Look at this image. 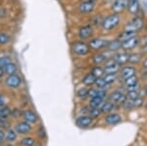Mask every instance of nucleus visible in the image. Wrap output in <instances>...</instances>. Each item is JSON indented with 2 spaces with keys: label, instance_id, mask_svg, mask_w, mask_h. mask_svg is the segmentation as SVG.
Masks as SVG:
<instances>
[{
  "label": "nucleus",
  "instance_id": "nucleus-1",
  "mask_svg": "<svg viewBox=\"0 0 147 146\" xmlns=\"http://www.w3.org/2000/svg\"><path fill=\"white\" fill-rule=\"evenodd\" d=\"M90 50L91 49L88 45V42L85 40H78L71 44V52L77 57H84L88 55Z\"/></svg>",
  "mask_w": 147,
  "mask_h": 146
},
{
  "label": "nucleus",
  "instance_id": "nucleus-2",
  "mask_svg": "<svg viewBox=\"0 0 147 146\" xmlns=\"http://www.w3.org/2000/svg\"><path fill=\"white\" fill-rule=\"evenodd\" d=\"M121 22V15L118 13H111L109 14L107 17H105L102 24V29L105 32H111V30H115L118 26L120 25Z\"/></svg>",
  "mask_w": 147,
  "mask_h": 146
},
{
  "label": "nucleus",
  "instance_id": "nucleus-3",
  "mask_svg": "<svg viewBox=\"0 0 147 146\" xmlns=\"http://www.w3.org/2000/svg\"><path fill=\"white\" fill-rule=\"evenodd\" d=\"M144 28V20L140 16L136 15L134 19L129 21L124 27V30H127V32H138Z\"/></svg>",
  "mask_w": 147,
  "mask_h": 146
},
{
  "label": "nucleus",
  "instance_id": "nucleus-4",
  "mask_svg": "<svg viewBox=\"0 0 147 146\" xmlns=\"http://www.w3.org/2000/svg\"><path fill=\"white\" fill-rule=\"evenodd\" d=\"M109 41H110L109 39L104 38V37H92V38L89 39L88 45L91 50L98 52V51L107 49Z\"/></svg>",
  "mask_w": 147,
  "mask_h": 146
},
{
  "label": "nucleus",
  "instance_id": "nucleus-5",
  "mask_svg": "<svg viewBox=\"0 0 147 146\" xmlns=\"http://www.w3.org/2000/svg\"><path fill=\"white\" fill-rule=\"evenodd\" d=\"M140 43H141V37L138 36V35H136V36L131 37L129 40L122 42V49L127 51V52H130V51H134L136 47L140 46Z\"/></svg>",
  "mask_w": 147,
  "mask_h": 146
},
{
  "label": "nucleus",
  "instance_id": "nucleus-6",
  "mask_svg": "<svg viewBox=\"0 0 147 146\" xmlns=\"http://www.w3.org/2000/svg\"><path fill=\"white\" fill-rule=\"evenodd\" d=\"M136 66L127 64L125 66H123V67L121 68V71L119 73V79L124 81L127 79H129V77H132V76H136Z\"/></svg>",
  "mask_w": 147,
  "mask_h": 146
},
{
  "label": "nucleus",
  "instance_id": "nucleus-7",
  "mask_svg": "<svg viewBox=\"0 0 147 146\" xmlns=\"http://www.w3.org/2000/svg\"><path fill=\"white\" fill-rule=\"evenodd\" d=\"M94 34L93 27L91 25H84L79 29L78 32V35H79V38L80 40H87V39L92 38Z\"/></svg>",
  "mask_w": 147,
  "mask_h": 146
},
{
  "label": "nucleus",
  "instance_id": "nucleus-8",
  "mask_svg": "<svg viewBox=\"0 0 147 146\" xmlns=\"http://www.w3.org/2000/svg\"><path fill=\"white\" fill-rule=\"evenodd\" d=\"M104 70H105V74H115L118 75L121 71V66L118 64L115 61V59L111 58L108 61H106V63L104 64Z\"/></svg>",
  "mask_w": 147,
  "mask_h": 146
},
{
  "label": "nucleus",
  "instance_id": "nucleus-9",
  "mask_svg": "<svg viewBox=\"0 0 147 146\" xmlns=\"http://www.w3.org/2000/svg\"><path fill=\"white\" fill-rule=\"evenodd\" d=\"M5 83L9 88L17 89L20 87L21 84H22V77L17 74L9 75L5 79Z\"/></svg>",
  "mask_w": 147,
  "mask_h": 146
},
{
  "label": "nucleus",
  "instance_id": "nucleus-10",
  "mask_svg": "<svg viewBox=\"0 0 147 146\" xmlns=\"http://www.w3.org/2000/svg\"><path fill=\"white\" fill-rule=\"evenodd\" d=\"M129 0H114L111 4V11L113 13L121 14L127 9Z\"/></svg>",
  "mask_w": 147,
  "mask_h": 146
},
{
  "label": "nucleus",
  "instance_id": "nucleus-11",
  "mask_svg": "<svg viewBox=\"0 0 147 146\" xmlns=\"http://www.w3.org/2000/svg\"><path fill=\"white\" fill-rule=\"evenodd\" d=\"M96 4L94 2L88 1V0H84L78 6V11L80 14H90L95 10Z\"/></svg>",
  "mask_w": 147,
  "mask_h": 146
},
{
  "label": "nucleus",
  "instance_id": "nucleus-12",
  "mask_svg": "<svg viewBox=\"0 0 147 146\" xmlns=\"http://www.w3.org/2000/svg\"><path fill=\"white\" fill-rule=\"evenodd\" d=\"M114 59L121 67L127 65L129 64V52L122 49V50L114 53Z\"/></svg>",
  "mask_w": 147,
  "mask_h": 146
},
{
  "label": "nucleus",
  "instance_id": "nucleus-13",
  "mask_svg": "<svg viewBox=\"0 0 147 146\" xmlns=\"http://www.w3.org/2000/svg\"><path fill=\"white\" fill-rule=\"evenodd\" d=\"M93 119L89 115H82L76 119V124L80 129H87L92 124Z\"/></svg>",
  "mask_w": 147,
  "mask_h": 146
},
{
  "label": "nucleus",
  "instance_id": "nucleus-14",
  "mask_svg": "<svg viewBox=\"0 0 147 146\" xmlns=\"http://www.w3.org/2000/svg\"><path fill=\"white\" fill-rule=\"evenodd\" d=\"M104 122L109 126H115L122 122V116L118 113H109L104 118Z\"/></svg>",
  "mask_w": 147,
  "mask_h": 146
},
{
  "label": "nucleus",
  "instance_id": "nucleus-15",
  "mask_svg": "<svg viewBox=\"0 0 147 146\" xmlns=\"http://www.w3.org/2000/svg\"><path fill=\"white\" fill-rule=\"evenodd\" d=\"M143 61V53L136 52V51H130L129 52V64L136 66L142 63Z\"/></svg>",
  "mask_w": 147,
  "mask_h": 146
},
{
  "label": "nucleus",
  "instance_id": "nucleus-16",
  "mask_svg": "<svg viewBox=\"0 0 147 146\" xmlns=\"http://www.w3.org/2000/svg\"><path fill=\"white\" fill-rule=\"evenodd\" d=\"M15 131H17L18 133H20V135H27V133H28L32 131V126H30V124L27 121L20 122V123H18L16 124Z\"/></svg>",
  "mask_w": 147,
  "mask_h": 146
},
{
  "label": "nucleus",
  "instance_id": "nucleus-17",
  "mask_svg": "<svg viewBox=\"0 0 147 146\" xmlns=\"http://www.w3.org/2000/svg\"><path fill=\"white\" fill-rule=\"evenodd\" d=\"M127 10L134 16L138 15L139 11H140V3H139V0H129V5H127Z\"/></svg>",
  "mask_w": 147,
  "mask_h": 146
},
{
  "label": "nucleus",
  "instance_id": "nucleus-18",
  "mask_svg": "<svg viewBox=\"0 0 147 146\" xmlns=\"http://www.w3.org/2000/svg\"><path fill=\"white\" fill-rule=\"evenodd\" d=\"M107 49L109 51H111V52H113V53L118 52V51L122 50V42H121L118 38L112 39V40L109 41Z\"/></svg>",
  "mask_w": 147,
  "mask_h": 146
},
{
  "label": "nucleus",
  "instance_id": "nucleus-19",
  "mask_svg": "<svg viewBox=\"0 0 147 146\" xmlns=\"http://www.w3.org/2000/svg\"><path fill=\"white\" fill-rule=\"evenodd\" d=\"M23 117L25 119V121L28 122L30 124H34L38 121V117L35 114L34 112L30 111V110H26L25 112L23 113Z\"/></svg>",
  "mask_w": 147,
  "mask_h": 146
},
{
  "label": "nucleus",
  "instance_id": "nucleus-20",
  "mask_svg": "<svg viewBox=\"0 0 147 146\" xmlns=\"http://www.w3.org/2000/svg\"><path fill=\"white\" fill-rule=\"evenodd\" d=\"M96 79H97L96 77H94L91 73H88V74H86L84 77H82V82L85 86H92V85H94Z\"/></svg>",
  "mask_w": 147,
  "mask_h": 146
},
{
  "label": "nucleus",
  "instance_id": "nucleus-21",
  "mask_svg": "<svg viewBox=\"0 0 147 146\" xmlns=\"http://www.w3.org/2000/svg\"><path fill=\"white\" fill-rule=\"evenodd\" d=\"M137 35L136 32H127V30H123L122 32H120L119 35L117 36V38L119 39L121 42H124L130 39L131 37Z\"/></svg>",
  "mask_w": 147,
  "mask_h": 146
},
{
  "label": "nucleus",
  "instance_id": "nucleus-22",
  "mask_svg": "<svg viewBox=\"0 0 147 146\" xmlns=\"http://www.w3.org/2000/svg\"><path fill=\"white\" fill-rule=\"evenodd\" d=\"M114 107H115V103L112 102V101H110V100H108V101H106V102H104L103 103V105L101 106V112H102V114H109V113H111L113 111V109H114Z\"/></svg>",
  "mask_w": 147,
  "mask_h": 146
},
{
  "label": "nucleus",
  "instance_id": "nucleus-23",
  "mask_svg": "<svg viewBox=\"0 0 147 146\" xmlns=\"http://www.w3.org/2000/svg\"><path fill=\"white\" fill-rule=\"evenodd\" d=\"M90 73L94 77H96L97 79H98V77H102L105 75V70H104V67H102V66L95 65L94 67H92V69L90 70Z\"/></svg>",
  "mask_w": 147,
  "mask_h": 146
},
{
  "label": "nucleus",
  "instance_id": "nucleus-24",
  "mask_svg": "<svg viewBox=\"0 0 147 146\" xmlns=\"http://www.w3.org/2000/svg\"><path fill=\"white\" fill-rule=\"evenodd\" d=\"M125 93V91H123L122 89H115L114 91H112V93L110 94V96H109V100L112 101L114 102L115 104H117V102L119 101L120 97L122 96V94Z\"/></svg>",
  "mask_w": 147,
  "mask_h": 146
},
{
  "label": "nucleus",
  "instance_id": "nucleus-25",
  "mask_svg": "<svg viewBox=\"0 0 147 146\" xmlns=\"http://www.w3.org/2000/svg\"><path fill=\"white\" fill-rule=\"evenodd\" d=\"M3 70H4V73L9 76V75L17 74L18 67H17V65H16L14 62H11L10 64H8L7 66H5V67L3 68Z\"/></svg>",
  "mask_w": 147,
  "mask_h": 146
},
{
  "label": "nucleus",
  "instance_id": "nucleus-26",
  "mask_svg": "<svg viewBox=\"0 0 147 146\" xmlns=\"http://www.w3.org/2000/svg\"><path fill=\"white\" fill-rule=\"evenodd\" d=\"M104 18L101 14H98V15H95L91 18L90 20V25L92 27H102V24H103Z\"/></svg>",
  "mask_w": 147,
  "mask_h": 146
},
{
  "label": "nucleus",
  "instance_id": "nucleus-27",
  "mask_svg": "<svg viewBox=\"0 0 147 146\" xmlns=\"http://www.w3.org/2000/svg\"><path fill=\"white\" fill-rule=\"evenodd\" d=\"M104 102H105L104 99H102V98L96 96V97L90 98V101H89L88 105L90 106L91 108H101V106L103 105Z\"/></svg>",
  "mask_w": 147,
  "mask_h": 146
},
{
  "label": "nucleus",
  "instance_id": "nucleus-28",
  "mask_svg": "<svg viewBox=\"0 0 147 146\" xmlns=\"http://www.w3.org/2000/svg\"><path fill=\"white\" fill-rule=\"evenodd\" d=\"M103 79L104 81H106V83L109 84V85H111V84H113L114 82H116L119 79V74L118 75H115V74H105L103 76Z\"/></svg>",
  "mask_w": 147,
  "mask_h": 146
},
{
  "label": "nucleus",
  "instance_id": "nucleus-29",
  "mask_svg": "<svg viewBox=\"0 0 147 146\" xmlns=\"http://www.w3.org/2000/svg\"><path fill=\"white\" fill-rule=\"evenodd\" d=\"M139 83V79H138V77L136 76H132L127 79L125 81H124V84H125V88L127 87H129V86H132V85H136V84Z\"/></svg>",
  "mask_w": 147,
  "mask_h": 146
},
{
  "label": "nucleus",
  "instance_id": "nucleus-30",
  "mask_svg": "<svg viewBox=\"0 0 147 146\" xmlns=\"http://www.w3.org/2000/svg\"><path fill=\"white\" fill-rule=\"evenodd\" d=\"M17 131L15 129H8V131L6 133V140L9 142H14L17 139Z\"/></svg>",
  "mask_w": 147,
  "mask_h": 146
},
{
  "label": "nucleus",
  "instance_id": "nucleus-31",
  "mask_svg": "<svg viewBox=\"0 0 147 146\" xmlns=\"http://www.w3.org/2000/svg\"><path fill=\"white\" fill-rule=\"evenodd\" d=\"M94 86H95L96 88H98V89H102V88L106 89L108 86H110V85L106 83V81H104L103 77H98V79H96L95 83H94Z\"/></svg>",
  "mask_w": 147,
  "mask_h": 146
},
{
  "label": "nucleus",
  "instance_id": "nucleus-32",
  "mask_svg": "<svg viewBox=\"0 0 147 146\" xmlns=\"http://www.w3.org/2000/svg\"><path fill=\"white\" fill-rule=\"evenodd\" d=\"M89 93V88L87 87H82L77 91V96L80 99H84V98L88 97Z\"/></svg>",
  "mask_w": 147,
  "mask_h": 146
},
{
  "label": "nucleus",
  "instance_id": "nucleus-33",
  "mask_svg": "<svg viewBox=\"0 0 147 146\" xmlns=\"http://www.w3.org/2000/svg\"><path fill=\"white\" fill-rule=\"evenodd\" d=\"M11 40L10 35L6 32H0V45H6Z\"/></svg>",
  "mask_w": 147,
  "mask_h": 146
},
{
  "label": "nucleus",
  "instance_id": "nucleus-34",
  "mask_svg": "<svg viewBox=\"0 0 147 146\" xmlns=\"http://www.w3.org/2000/svg\"><path fill=\"white\" fill-rule=\"evenodd\" d=\"M11 109L9 107H7V106H2V107H0V118H5L7 119L9 116L11 115Z\"/></svg>",
  "mask_w": 147,
  "mask_h": 146
},
{
  "label": "nucleus",
  "instance_id": "nucleus-35",
  "mask_svg": "<svg viewBox=\"0 0 147 146\" xmlns=\"http://www.w3.org/2000/svg\"><path fill=\"white\" fill-rule=\"evenodd\" d=\"M21 143H22V145L24 146H32L35 143V140L34 138L30 137V136H26V137H24L22 140H21Z\"/></svg>",
  "mask_w": 147,
  "mask_h": 146
},
{
  "label": "nucleus",
  "instance_id": "nucleus-36",
  "mask_svg": "<svg viewBox=\"0 0 147 146\" xmlns=\"http://www.w3.org/2000/svg\"><path fill=\"white\" fill-rule=\"evenodd\" d=\"M102 114L101 109L100 108H91L90 107V112H89V116H90L92 119H97L100 115Z\"/></svg>",
  "mask_w": 147,
  "mask_h": 146
},
{
  "label": "nucleus",
  "instance_id": "nucleus-37",
  "mask_svg": "<svg viewBox=\"0 0 147 146\" xmlns=\"http://www.w3.org/2000/svg\"><path fill=\"white\" fill-rule=\"evenodd\" d=\"M122 106H123V108H124L125 111H130V110H132L134 108V100L127 99Z\"/></svg>",
  "mask_w": 147,
  "mask_h": 146
},
{
  "label": "nucleus",
  "instance_id": "nucleus-38",
  "mask_svg": "<svg viewBox=\"0 0 147 146\" xmlns=\"http://www.w3.org/2000/svg\"><path fill=\"white\" fill-rule=\"evenodd\" d=\"M11 62H12V60L8 56H1V57H0V67L1 68H4L5 66L10 64Z\"/></svg>",
  "mask_w": 147,
  "mask_h": 146
},
{
  "label": "nucleus",
  "instance_id": "nucleus-39",
  "mask_svg": "<svg viewBox=\"0 0 147 146\" xmlns=\"http://www.w3.org/2000/svg\"><path fill=\"white\" fill-rule=\"evenodd\" d=\"M139 91H140V90H139ZM139 91H125V92H127V99H131V100L136 99L137 97H139V96H140Z\"/></svg>",
  "mask_w": 147,
  "mask_h": 146
},
{
  "label": "nucleus",
  "instance_id": "nucleus-40",
  "mask_svg": "<svg viewBox=\"0 0 147 146\" xmlns=\"http://www.w3.org/2000/svg\"><path fill=\"white\" fill-rule=\"evenodd\" d=\"M140 50L142 53H147V34L141 38Z\"/></svg>",
  "mask_w": 147,
  "mask_h": 146
},
{
  "label": "nucleus",
  "instance_id": "nucleus-41",
  "mask_svg": "<svg viewBox=\"0 0 147 146\" xmlns=\"http://www.w3.org/2000/svg\"><path fill=\"white\" fill-rule=\"evenodd\" d=\"M144 98L141 97V96H139V97H137L136 99L134 100V108H140L142 106L144 105Z\"/></svg>",
  "mask_w": 147,
  "mask_h": 146
},
{
  "label": "nucleus",
  "instance_id": "nucleus-42",
  "mask_svg": "<svg viewBox=\"0 0 147 146\" xmlns=\"http://www.w3.org/2000/svg\"><path fill=\"white\" fill-rule=\"evenodd\" d=\"M107 94H108V91H107V89H105V88L98 89V91H97V96L104 100H105V98L107 97Z\"/></svg>",
  "mask_w": 147,
  "mask_h": 146
},
{
  "label": "nucleus",
  "instance_id": "nucleus-43",
  "mask_svg": "<svg viewBox=\"0 0 147 146\" xmlns=\"http://www.w3.org/2000/svg\"><path fill=\"white\" fill-rule=\"evenodd\" d=\"M10 126V123L7 121L5 118H0V128L1 129H7Z\"/></svg>",
  "mask_w": 147,
  "mask_h": 146
},
{
  "label": "nucleus",
  "instance_id": "nucleus-44",
  "mask_svg": "<svg viewBox=\"0 0 147 146\" xmlns=\"http://www.w3.org/2000/svg\"><path fill=\"white\" fill-rule=\"evenodd\" d=\"M97 91H98V88H96L95 86L94 87H90L89 88V93H88V97L93 98L97 96Z\"/></svg>",
  "mask_w": 147,
  "mask_h": 146
},
{
  "label": "nucleus",
  "instance_id": "nucleus-45",
  "mask_svg": "<svg viewBox=\"0 0 147 146\" xmlns=\"http://www.w3.org/2000/svg\"><path fill=\"white\" fill-rule=\"evenodd\" d=\"M4 139H6V133H4V131L0 129V141L2 142Z\"/></svg>",
  "mask_w": 147,
  "mask_h": 146
},
{
  "label": "nucleus",
  "instance_id": "nucleus-46",
  "mask_svg": "<svg viewBox=\"0 0 147 146\" xmlns=\"http://www.w3.org/2000/svg\"><path fill=\"white\" fill-rule=\"evenodd\" d=\"M5 105V97L2 95H0V107Z\"/></svg>",
  "mask_w": 147,
  "mask_h": 146
},
{
  "label": "nucleus",
  "instance_id": "nucleus-47",
  "mask_svg": "<svg viewBox=\"0 0 147 146\" xmlns=\"http://www.w3.org/2000/svg\"><path fill=\"white\" fill-rule=\"evenodd\" d=\"M142 67L144 68V69H147V58L143 59V61H142Z\"/></svg>",
  "mask_w": 147,
  "mask_h": 146
},
{
  "label": "nucleus",
  "instance_id": "nucleus-48",
  "mask_svg": "<svg viewBox=\"0 0 147 146\" xmlns=\"http://www.w3.org/2000/svg\"><path fill=\"white\" fill-rule=\"evenodd\" d=\"M4 74H5V73H4L3 68H1V67H0V79H1V77L4 76Z\"/></svg>",
  "mask_w": 147,
  "mask_h": 146
},
{
  "label": "nucleus",
  "instance_id": "nucleus-49",
  "mask_svg": "<svg viewBox=\"0 0 147 146\" xmlns=\"http://www.w3.org/2000/svg\"><path fill=\"white\" fill-rule=\"evenodd\" d=\"M88 1H91V2H94V3H95V2L98 1V0H88Z\"/></svg>",
  "mask_w": 147,
  "mask_h": 146
},
{
  "label": "nucleus",
  "instance_id": "nucleus-50",
  "mask_svg": "<svg viewBox=\"0 0 147 146\" xmlns=\"http://www.w3.org/2000/svg\"><path fill=\"white\" fill-rule=\"evenodd\" d=\"M144 105H145V108H146V109H147V100L145 101V103H144Z\"/></svg>",
  "mask_w": 147,
  "mask_h": 146
},
{
  "label": "nucleus",
  "instance_id": "nucleus-51",
  "mask_svg": "<svg viewBox=\"0 0 147 146\" xmlns=\"http://www.w3.org/2000/svg\"><path fill=\"white\" fill-rule=\"evenodd\" d=\"M145 90H146V94H147V88H146V89H145Z\"/></svg>",
  "mask_w": 147,
  "mask_h": 146
},
{
  "label": "nucleus",
  "instance_id": "nucleus-52",
  "mask_svg": "<svg viewBox=\"0 0 147 146\" xmlns=\"http://www.w3.org/2000/svg\"><path fill=\"white\" fill-rule=\"evenodd\" d=\"M0 144H1V141H0Z\"/></svg>",
  "mask_w": 147,
  "mask_h": 146
}]
</instances>
